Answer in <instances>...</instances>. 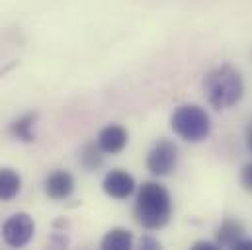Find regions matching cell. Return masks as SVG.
<instances>
[{"label":"cell","mask_w":252,"mask_h":250,"mask_svg":"<svg viewBox=\"0 0 252 250\" xmlns=\"http://www.w3.org/2000/svg\"><path fill=\"white\" fill-rule=\"evenodd\" d=\"M100 153H102V151H100V147H96V145L86 147L84 153H82V164H84L88 170L98 168V166L102 164V155H100Z\"/></svg>","instance_id":"obj_13"},{"label":"cell","mask_w":252,"mask_h":250,"mask_svg":"<svg viewBox=\"0 0 252 250\" xmlns=\"http://www.w3.org/2000/svg\"><path fill=\"white\" fill-rule=\"evenodd\" d=\"M45 191L51 199H66L74 191V178L64 170H55L45 180Z\"/></svg>","instance_id":"obj_8"},{"label":"cell","mask_w":252,"mask_h":250,"mask_svg":"<svg viewBox=\"0 0 252 250\" xmlns=\"http://www.w3.org/2000/svg\"><path fill=\"white\" fill-rule=\"evenodd\" d=\"M203 92L211 108L229 110L243 100L245 82L241 72L233 64H221L205 74Z\"/></svg>","instance_id":"obj_1"},{"label":"cell","mask_w":252,"mask_h":250,"mask_svg":"<svg viewBox=\"0 0 252 250\" xmlns=\"http://www.w3.org/2000/svg\"><path fill=\"white\" fill-rule=\"evenodd\" d=\"M22 189V178L12 168H0V201L14 199Z\"/></svg>","instance_id":"obj_10"},{"label":"cell","mask_w":252,"mask_h":250,"mask_svg":"<svg viewBox=\"0 0 252 250\" xmlns=\"http://www.w3.org/2000/svg\"><path fill=\"white\" fill-rule=\"evenodd\" d=\"M33 122H35V116H24V118H20L16 124L12 125V133H14L18 139L32 141V139H33V133H32Z\"/></svg>","instance_id":"obj_12"},{"label":"cell","mask_w":252,"mask_h":250,"mask_svg":"<svg viewBox=\"0 0 252 250\" xmlns=\"http://www.w3.org/2000/svg\"><path fill=\"white\" fill-rule=\"evenodd\" d=\"M35 233V223L28 213H14L2 225V239L8 247H26Z\"/></svg>","instance_id":"obj_4"},{"label":"cell","mask_w":252,"mask_h":250,"mask_svg":"<svg viewBox=\"0 0 252 250\" xmlns=\"http://www.w3.org/2000/svg\"><path fill=\"white\" fill-rule=\"evenodd\" d=\"M233 249H237V250H252V239H241Z\"/></svg>","instance_id":"obj_16"},{"label":"cell","mask_w":252,"mask_h":250,"mask_svg":"<svg viewBox=\"0 0 252 250\" xmlns=\"http://www.w3.org/2000/svg\"><path fill=\"white\" fill-rule=\"evenodd\" d=\"M170 125H172V131L188 143H201L211 133V118L197 104H184L176 108Z\"/></svg>","instance_id":"obj_3"},{"label":"cell","mask_w":252,"mask_h":250,"mask_svg":"<svg viewBox=\"0 0 252 250\" xmlns=\"http://www.w3.org/2000/svg\"><path fill=\"white\" fill-rule=\"evenodd\" d=\"M135 186H137L135 184V178L129 172L122 170V168H116V170L108 172L106 178H104V182H102L104 191L110 197H114V199H127L135 191Z\"/></svg>","instance_id":"obj_6"},{"label":"cell","mask_w":252,"mask_h":250,"mask_svg":"<svg viewBox=\"0 0 252 250\" xmlns=\"http://www.w3.org/2000/svg\"><path fill=\"white\" fill-rule=\"evenodd\" d=\"M176 160H178V149L174 147V143L164 139L151 149L147 156V168L155 176H168L176 168Z\"/></svg>","instance_id":"obj_5"},{"label":"cell","mask_w":252,"mask_h":250,"mask_svg":"<svg viewBox=\"0 0 252 250\" xmlns=\"http://www.w3.org/2000/svg\"><path fill=\"white\" fill-rule=\"evenodd\" d=\"M129 135L122 125H106L100 133H98V147L102 153L106 155H118L126 149Z\"/></svg>","instance_id":"obj_7"},{"label":"cell","mask_w":252,"mask_h":250,"mask_svg":"<svg viewBox=\"0 0 252 250\" xmlns=\"http://www.w3.org/2000/svg\"><path fill=\"white\" fill-rule=\"evenodd\" d=\"M241 184L247 191L252 193V162H247L241 170Z\"/></svg>","instance_id":"obj_14"},{"label":"cell","mask_w":252,"mask_h":250,"mask_svg":"<svg viewBox=\"0 0 252 250\" xmlns=\"http://www.w3.org/2000/svg\"><path fill=\"white\" fill-rule=\"evenodd\" d=\"M133 247V235L127 229H112L106 233L102 239V249L104 250H129Z\"/></svg>","instance_id":"obj_11"},{"label":"cell","mask_w":252,"mask_h":250,"mask_svg":"<svg viewBox=\"0 0 252 250\" xmlns=\"http://www.w3.org/2000/svg\"><path fill=\"white\" fill-rule=\"evenodd\" d=\"M143 247H149V249H158L160 245H158V243H155V241H151V239H143Z\"/></svg>","instance_id":"obj_17"},{"label":"cell","mask_w":252,"mask_h":250,"mask_svg":"<svg viewBox=\"0 0 252 250\" xmlns=\"http://www.w3.org/2000/svg\"><path fill=\"white\" fill-rule=\"evenodd\" d=\"M172 215V197L158 182H145L135 199V217L145 229H162Z\"/></svg>","instance_id":"obj_2"},{"label":"cell","mask_w":252,"mask_h":250,"mask_svg":"<svg viewBox=\"0 0 252 250\" xmlns=\"http://www.w3.org/2000/svg\"><path fill=\"white\" fill-rule=\"evenodd\" d=\"M217 245L225 249H233L243 237H245V227L237 219H225L219 229H217Z\"/></svg>","instance_id":"obj_9"},{"label":"cell","mask_w":252,"mask_h":250,"mask_svg":"<svg viewBox=\"0 0 252 250\" xmlns=\"http://www.w3.org/2000/svg\"><path fill=\"white\" fill-rule=\"evenodd\" d=\"M247 141H249V149H251V153H252V127H251V131H249V137H247Z\"/></svg>","instance_id":"obj_18"},{"label":"cell","mask_w":252,"mask_h":250,"mask_svg":"<svg viewBox=\"0 0 252 250\" xmlns=\"http://www.w3.org/2000/svg\"><path fill=\"white\" fill-rule=\"evenodd\" d=\"M193 249L195 250H215V249H219V245L217 243H205V241H201V243H195L193 245Z\"/></svg>","instance_id":"obj_15"}]
</instances>
